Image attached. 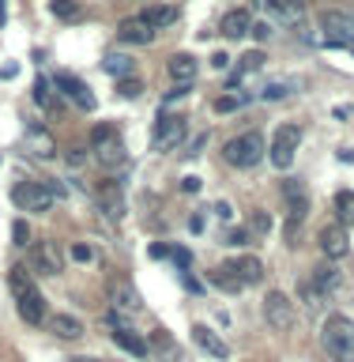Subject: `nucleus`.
<instances>
[{
	"instance_id": "ea45409f",
	"label": "nucleus",
	"mask_w": 354,
	"mask_h": 362,
	"mask_svg": "<svg viewBox=\"0 0 354 362\" xmlns=\"http://www.w3.org/2000/svg\"><path fill=\"white\" fill-rule=\"evenodd\" d=\"M170 257H174V264H177L181 272H185V268L192 264V253H189L185 245H174V249H170Z\"/></svg>"
},
{
	"instance_id": "393cba45",
	"label": "nucleus",
	"mask_w": 354,
	"mask_h": 362,
	"mask_svg": "<svg viewBox=\"0 0 354 362\" xmlns=\"http://www.w3.org/2000/svg\"><path fill=\"white\" fill-rule=\"evenodd\" d=\"M151 30H163L170 27V23H177V8H166V4H151V8H143V16H140Z\"/></svg>"
},
{
	"instance_id": "423d86ee",
	"label": "nucleus",
	"mask_w": 354,
	"mask_h": 362,
	"mask_svg": "<svg viewBox=\"0 0 354 362\" xmlns=\"http://www.w3.org/2000/svg\"><path fill=\"white\" fill-rule=\"evenodd\" d=\"M11 200H16L19 211H49L53 189L45 185V181H19V185L11 189Z\"/></svg>"
},
{
	"instance_id": "b1692460",
	"label": "nucleus",
	"mask_w": 354,
	"mask_h": 362,
	"mask_svg": "<svg viewBox=\"0 0 354 362\" xmlns=\"http://www.w3.org/2000/svg\"><path fill=\"white\" fill-rule=\"evenodd\" d=\"M226 38H245L249 30H253V19H249V11L245 8H237V11H230V16L223 19V27H219Z\"/></svg>"
},
{
	"instance_id": "2f4dec72",
	"label": "nucleus",
	"mask_w": 354,
	"mask_h": 362,
	"mask_svg": "<svg viewBox=\"0 0 354 362\" xmlns=\"http://www.w3.org/2000/svg\"><path fill=\"white\" fill-rule=\"evenodd\" d=\"M336 215H339V223H354V192L350 189L336 192Z\"/></svg>"
},
{
	"instance_id": "7c9ffc66",
	"label": "nucleus",
	"mask_w": 354,
	"mask_h": 362,
	"mask_svg": "<svg viewBox=\"0 0 354 362\" xmlns=\"http://www.w3.org/2000/svg\"><path fill=\"white\" fill-rule=\"evenodd\" d=\"M313 272H317L313 283H317V287H321L324 294H332V291L339 287V272H336L332 264H321V268H313Z\"/></svg>"
},
{
	"instance_id": "49530a36",
	"label": "nucleus",
	"mask_w": 354,
	"mask_h": 362,
	"mask_svg": "<svg viewBox=\"0 0 354 362\" xmlns=\"http://www.w3.org/2000/svg\"><path fill=\"white\" fill-rule=\"evenodd\" d=\"M211 64H215V68H230V57H226V53H215Z\"/></svg>"
},
{
	"instance_id": "7ed1b4c3",
	"label": "nucleus",
	"mask_w": 354,
	"mask_h": 362,
	"mask_svg": "<svg viewBox=\"0 0 354 362\" xmlns=\"http://www.w3.org/2000/svg\"><path fill=\"white\" fill-rule=\"evenodd\" d=\"M283 200H287V245H298L294 238H298V226L305 223V215H309V189L302 185L298 177H287L283 181Z\"/></svg>"
},
{
	"instance_id": "e433bc0d",
	"label": "nucleus",
	"mask_w": 354,
	"mask_h": 362,
	"mask_svg": "<svg viewBox=\"0 0 354 362\" xmlns=\"http://www.w3.org/2000/svg\"><path fill=\"white\" fill-rule=\"evenodd\" d=\"M140 79H129V76H124V79H117V95L121 98H136V95H140Z\"/></svg>"
},
{
	"instance_id": "3c124183",
	"label": "nucleus",
	"mask_w": 354,
	"mask_h": 362,
	"mask_svg": "<svg viewBox=\"0 0 354 362\" xmlns=\"http://www.w3.org/2000/svg\"><path fill=\"white\" fill-rule=\"evenodd\" d=\"M68 362H106V358H95V355H76V358H68Z\"/></svg>"
},
{
	"instance_id": "09e8293b",
	"label": "nucleus",
	"mask_w": 354,
	"mask_h": 362,
	"mask_svg": "<svg viewBox=\"0 0 354 362\" xmlns=\"http://www.w3.org/2000/svg\"><path fill=\"white\" fill-rule=\"evenodd\" d=\"M283 95H287V87H279V83L264 90V98H283Z\"/></svg>"
},
{
	"instance_id": "473e14b6",
	"label": "nucleus",
	"mask_w": 354,
	"mask_h": 362,
	"mask_svg": "<svg viewBox=\"0 0 354 362\" xmlns=\"http://www.w3.org/2000/svg\"><path fill=\"white\" fill-rule=\"evenodd\" d=\"M151 344H155L158 351H163L166 358H177V344L166 336V328H155V332H151Z\"/></svg>"
},
{
	"instance_id": "c85d7f7f",
	"label": "nucleus",
	"mask_w": 354,
	"mask_h": 362,
	"mask_svg": "<svg viewBox=\"0 0 354 362\" xmlns=\"http://www.w3.org/2000/svg\"><path fill=\"white\" fill-rule=\"evenodd\" d=\"M8 287H11V294H16V298H19V294H27V291L34 287V279H30V272H27V268H23V264H16V268H11V272H8Z\"/></svg>"
},
{
	"instance_id": "aec40b11",
	"label": "nucleus",
	"mask_w": 354,
	"mask_h": 362,
	"mask_svg": "<svg viewBox=\"0 0 354 362\" xmlns=\"http://www.w3.org/2000/svg\"><path fill=\"white\" fill-rule=\"evenodd\" d=\"M166 72H170V79H174V83H192V79H196V57L192 53H174L170 57V64H166Z\"/></svg>"
},
{
	"instance_id": "1a4fd4ad",
	"label": "nucleus",
	"mask_w": 354,
	"mask_h": 362,
	"mask_svg": "<svg viewBox=\"0 0 354 362\" xmlns=\"http://www.w3.org/2000/svg\"><path fill=\"white\" fill-rule=\"evenodd\" d=\"M324 45H354V19L343 11H321Z\"/></svg>"
},
{
	"instance_id": "de8ad7c7",
	"label": "nucleus",
	"mask_w": 354,
	"mask_h": 362,
	"mask_svg": "<svg viewBox=\"0 0 354 362\" xmlns=\"http://www.w3.org/2000/svg\"><path fill=\"white\" fill-rule=\"evenodd\" d=\"M189 230H192V234L203 230V215H192V219H189Z\"/></svg>"
},
{
	"instance_id": "a19ab883",
	"label": "nucleus",
	"mask_w": 354,
	"mask_h": 362,
	"mask_svg": "<svg viewBox=\"0 0 354 362\" xmlns=\"http://www.w3.org/2000/svg\"><path fill=\"white\" fill-rule=\"evenodd\" d=\"M249 238H253V234H249V226H237V230L226 234V245H249Z\"/></svg>"
},
{
	"instance_id": "412c9836",
	"label": "nucleus",
	"mask_w": 354,
	"mask_h": 362,
	"mask_svg": "<svg viewBox=\"0 0 354 362\" xmlns=\"http://www.w3.org/2000/svg\"><path fill=\"white\" fill-rule=\"evenodd\" d=\"M117 38L129 42V45H151L155 42V30L147 27L143 19H124L121 27H117Z\"/></svg>"
},
{
	"instance_id": "f03ea898",
	"label": "nucleus",
	"mask_w": 354,
	"mask_h": 362,
	"mask_svg": "<svg viewBox=\"0 0 354 362\" xmlns=\"http://www.w3.org/2000/svg\"><path fill=\"white\" fill-rule=\"evenodd\" d=\"M90 151H95V163L102 170H117L129 163V151H124V144L117 136V124H95L90 129Z\"/></svg>"
},
{
	"instance_id": "f257e3e1",
	"label": "nucleus",
	"mask_w": 354,
	"mask_h": 362,
	"mask_svg": "<svg viewBox=\"0 0 354 362\" xmlns=\"http://www.w3.org/2000/svg\"><path fill=\"white\" fill-rule=\"evenodd\" d=\"M321 344L336 362H354V321L347 313H332L321 325Z\"/></svg>"
},
{
	"instance_id": "bb28decb",
	"label": "nucleus",
	"mask_w": 354,
	"mask_h": 362,
	"mask_svg": "<svg viewBox=\"0 0 354 362\" xmlns=\"http://www.w3.org/2000/svg\"><path fill=\"white\" fill-rule=\"evenodd\" d=\"M324 298H328V294H324L321 287H317L313 279H302V283H298V302H302L309 313H317V310H321V302H324Z\"/></svg>"
},
{
	"instance_id": "2eb2a0df",
	"label": "nucleus",
	"mask_w": 354,
	"mask_h": 362,
	"mask_svg": "<svg viewBox=\"0 0 354 362\" xmlns=\"http://www.w3.org/2000/svg\"><path fill=\"white\" fill-rule=\"evenodd\" d=\"M110 336H113V344H117L121 351H129L132 358H147V355H151V347H147V339H143L140 332H132L129 325H117Z\"/></svg>"
},
{
	"instance_id": "f3484780",
	"label": "nucleus",
	"mask_w": 354,
	"mask_h": 362,
	"mask_svg": "<svg viewBox=\"0 0 354 362\" xmlns=\"http://www.w3.org/2000/svg\"><path fill=\"white\" fill-rule=\"evenodd\" d=\"M113 310H121V313H140V291L132 287L129 279H113Z\"/></svg>"
},
{
	"instance_id": "58836bf2",
	"label": "nucleus",
	"mask_w": 354,
	"mask_h": 362,
	"mask_svg": "<svg viewBox=\"0 0 354 362\" xmlns=\"http://www.w3.org/2000/svg\"><path fill=\"white\" fill-rule=\"evenodd\" d=\"M34 102L49 106V79H34Z\"/></svg>"
},
{
	"instance_id": "f704fd0d",
	"label": "nucleus",
	"mask_w": 354,
	"mask_h": 362,
	"mask_svg": "<svg viewBox=\"0 0 354 362\" xmlns=\"http://www.w3.org/2000/svg\"><path fill=\"white\" fill-rule=\"evenodd\" d=\"M271 230V215L268 211H253L249 215V234H268Z\"/></svg>"
},
{
	"instance_id": "864d4df0",
	"label": "nucleus",
	"mask_w": 354,
	"mask_h": 362,
	"mask_svg": "<svg viewBox=\"0 0 354 362\" xmlns=\"http://www.w3.org/2000/svg\"><path fill=\"white\" fill-rule=\"evenodd\" d=\"M8 19V11H4V0H0V23H4Z\"/></svg>"
},
{
	"instance_id": "6ab92c4d",
	"label": "nucleus",
	"mask_w": 354,
	"mask_h": 362,
	"mask_svg": "<svg viewBox=\"0 0 354 362\" xmlns=\"http://www.w3.org/2000/svg\"><path fill=\"white\" fill-rule=\"evenodd\" d=\"M16 310H19V317H23L27 325H42V321H45V298H42L34 287L16 298Z\"/></svg>"
},
{
	"instance_id": "c03bdc74",
	"label": "nucleus",
	"mask_w": 354,
	"mask_h": 362,
	"mask_svg": "<svg viewBox=\"0 0 354 362\" xmlns=\"http://www.w3.org/2000/svg\"><path fill=\"white\" fill-rule=\"evenodd\" d=\"M181 189H185V192H200V177H185V181H181Z\"/></svg>"
},
{
	"instance_id": "4be33fe9",
	"label": "nucleus",
	"mask_w": 354,
	"mask_h": 362,
	"mask_svg": "<svg viewBox=\"0 0 354 362\" xmlns=\"http://www.w3.org/2000/svg\"><path fill=\"white\" fill-rule=\"evenodd\" d=\"M49 328H53L57 339H79V336L87 332L83 321H79V317H72V313H57L53 321H49Z\"/></svg>"
},
{
	"instance_id": "a878e982",
	"label": "nucleus",
	"mask_w": 354,
	"mask_h": 362,
	"mask_svg": "<svg viewBox=\"0 0 354 362\" xmlns=\"http://www.w3.org/2000/svg\"><path fill=\"white\" fill-rule=\"evenodd\" d=\"M230 264H234L237 276H242L245 287H249V283H260V279H264V264H260L256 257H242V260H230Z\"/></svg>"
},
{
	"instance_id": "a211bd4d",
	"label": "nucleus",
	"mask_w": 354,
	"mask_h": 362,
	"mask_svg": "<svg viewBox=\"0 0 354 362\" xmlns=\"http://www.w3.org/2000/svg\"><path fill=\"white\" fill-rule=\"evenodd\" d=\"M192 344H196L203 355H211V358H230V347H226L208 325H196V328H192Z\"/></svg>"
},
{
	"instance_id": "4c0bfd02",
	"label": "nucleus",
	"mask_w": 354,
	"mask_h": 362,
	"mask_svg": "<svg viewBox=\"0 0 354 362\" xmlns=\"http://www.w3.org/2000/svg\"><path fill=\"white\" fill-rule=\"evenodd\" d=\"M11 242H16V245H27V242H30V226H27V219H16V223H11Z\"/></svg>"
},
{
	"instance_id": "6e6552de",
	"label": "nucleus",
	"mask_w": 354,
	"mask_h": 362,
	"mask_svg": "<svg viewBox=\"0 0 354 362\" xmlns=\"http://www.w3.org/2000/svg\"><path fill=\"white\" fill-rule=\"evenodd\" d=\"M185 132H189V124H185V117H174V113H163L158 117V124H155V151H174V147L185 140Z\"/></svg>"
},
{
	"instance_id": "9b49d317",
	"label": "nucleus",
	"mask_w": 354,
	"mask_h": 362,
	"mask_svg": "<svg viewBox=\"0 0 354 362\" xmlns=\"http://www.w3.org/2000/svg\"><path fill=\"white\" fill-rule=\"evenodd\" d=\"M53 87L61 90V95H64L68 102H76L79 110H95V106H98V102H95V95H90V87H87L79 76H72V72H57Z\"/></svg>"
},
{
	"instance_id": "0eeeda50",
	"label": "nucleus",
	"mask_w": 354,
	"mask_h": 362,
	"mask_svg": "<svg viewBox=\"0 0 354 362\" xmlns=\"http://www.w3.org/2000/svg\"><path fill=\"white\" fill-rule=\"evenodd\" d=\"M264 321L276 328V332H290L294 328V302L283 291H268L264 294Z\"/></svg>"
},
{
	"instance_id": "39448f33",
	"label": "nucleus",
	"mask_w": 354,
	"mask_h": 362,
	"mask_svg": "<svg viewBox=\"0 0 354 362\" xmlns=\"http://www.w3.org/2000/svg\"><path fill=\"white\" fill-rule=\"evenodd\" d=\"M298 144H302V129L298 124H279L276 136H271V166H279V170H290L294 163V155H298Z\"/></svg>"
},
{
	"instance_id": "cd10ccee",
	"label": "nucleus",
	"mask_w": 354,
	"mask_h": 362,
	"mask_svg": "<svg viewBox=\"0 0 354 362\" xmlns=\"http://www.w3.org/2000/svg\"><path fill=\"white\" fill-rule=\"evenodd\" d=\"M49 11H53V16L61 19V23H76V19H83V8H79L76 0H53Z\"/></svg>"
},
{
	"instance_id": "37998d69",
	"label": "nucleus",
	"mask_w": 354,
	"mask_h": 362,
	"mask_svg": "<svg viewBox=\"0 0 354 362\" xmlns=\"http://www.w3.org/2000/svg\"><path fill=\"white\" fill-rule=\"evenodd\" d=\"M83 147H68V163H72V166H83Z\"/></svg>"
},
{
	"instance_id": "20e7f679",
	"label": "nucleus",
	"mask_w": 354,
	"mask_h": 362,
	"mask_svg": "<svg viewBox=\"0 0 354 362\" xmlns=\"http://www.w3.org/2000/svg\"><path fill=\"white\" fill-rule=\"evenodd\" d=\"M264 136L260 132H242V136H234V140H226V147H223V158L230 166H256L260 158H264Z\"/></svg>"
},
{
	"instance_id": "f8f14e48",
	"label": "nucleus",
	"mask_w": 354,
	"mask_h": 362,
	"mask_svg": "<svg viewBox=\"0 0 354 362\" xmlns=\"http://www.w3.org/2000/svg\"><path fill=\"white\" fill-rule=\"evenodd\" d=\"M317 242H321V253H324L328 260H343V257L350 253V242H347L343 223H328V226H321Z\"/></svg>"
},
{
	"instance_id": "5701e85b",
	"label": "nucleus",
	"mask_w": 354,
	"mask_h": 362,
	"mask_svg": "<svg viewBox=\"0 0 354 362\" xmlns=\"http://www.w3.org/2000/svg\"><path fill=\"white\" fill-rule=\"evenodd\" d=\"M208 283H215V287H219V291H226V294H237V291L245 287V283H242V276L234 272V264H219L215 272H208Z\"/></svg>"
},
{
	"instance_id": "dca6fc26",
	"label": "nucleus",
	"mask_w": 354,
	"mask_h": 362,
	"mask_svg": "<svg viewBox=\"0 0 354 362\" xmlns=\"http://www.w3.org/2000/svg\"><path fill=\"white\" fill-rule=\"evenodd\" d=\"M23 140H27V151L34 158H53L57 155V140L42 129V124H27V136H23Z\"/></svg>"
},
{
	"instance_id": "ddd939ff",
	"label": "nucleus",
	"mask_w": 354,
	"mask_h": 362,
	"mask_svg": "<svg viewBox=\"0 0 354 362\" xmlns=\"http://www.w3.org/2000/svg\"><path fill=\"white\" fill-rule=\"evenodd\" d=\"M256 4L264 8L271 19L290 23V27H298V23L305 19V4H302V0H256Z\"/></svg>"
},
{
	"instance_id": "9d476101",
	"label": "nucleus",
	"mask_w": 354,
	"mask_h": 362,
	"mask_svg": "<svg viewBox=\"0 0 354 362\" xmlns=\"http://www.w3.org/2000/svg\"><path fill=\"white\" fill-rule=\"evenodd\" d=\"M30 264L34 272H42V276H61L64 268V253L57 242H34L30 245Z\"/></svg>"
},
{
	"instance_id": "c756f323",
	"label": "nucleus",
	"mask_w": 354,
	"mask_h": 362,
	"mask_svg": "<svg viewBox=\"0 0 354 362\" xmlns=\"http://www.w3.org/2000/svg\"><path fill=\"white\" fill-rule=\"evenodd\" d=\"M102 68H106L110 76L124 79V76L132 72V57H124V53H106V61H102Z\"/></svg>"
},
{
	"instance_id": "c9c22d12",
	"label": "nucleus",
	"mask_w": 354,
	"mask_h": 362,
	"mask_svg": "<svg viewBox=\"0 0 354 362\" xmlns=\"http://www.w3.org/2000/svg\"><path fill=\"white\" fill-rule=\"evenodd\" d=\"M95 257L98 253H95V245H90V242H76L72 245V260H79V264H90Z\"/></svg>"
},
{
	"instance_id": "a18cd8bd",
	"label": "nucleus",
	"mask_w": 354,
	"mask_h": 362,
	"mask_svg": "<svg viewBox=\"0 0 354 362\" xmlns=\"http://www.w3.org/2000/svg\"><path fill=\"white\" fill-rule=\"evenodd\" d=\"M215 215H219V219H234V211H230V204H215Z\"/></svg>"
},
{
	"instance_id": "4468645a",
	"label": "nucleus",
	"mask_w": 354,
	"mask_h": 362,
	"mask_svg": "<svg viewBox=\"0 0 354 362\" xmlns=\"http://www.w3.org/2000/svg\"><path fill=\"white\" fill-rule=\"evenodd\" d=\"M95 200H98V208L110 215V219H121L124 215V197H121V189H117V181H98V189H95Z\"/></svg>"
},
{
	"instance_id": "79ce46f5",
	"label": "nucleus",
	"mask_w": 354,
	"mask_h": 362,
	"mask_svg": "<svg viewBox=\"0 0 354 362\" xmlns=\"http://www.w3.org/2000/svg\"><path fill=\"white\" fill-rule=\"evenodd\" d=\"M249 34H253L256 42H268V38H271V27H268V23H256V27L249 30Z\"/></svg>"
},
{
	"instance_id": "603ef678",
	"label": "nucleus",
	"mask_w": 354,
	"mask_h": 362,
	"mask_svg": "<svg viewBox=\"0 0 354 362\" xmlns=\"http://www.w3.org/2000/svg\"><path fill=\"white\" fill-rule=\"evenodd\" d=\"M339 163H354V151H350V147H343V151H339Z\"/></svg>"
},
{
	"instance_id": "72a5a7b5",
	"label": "nucleus",
	"mask_w": 354,
	"mask_h": 362,
	"mask_svg": "<svg viewBox=\"0 0 354 362\" xmlns=\"http://www.w3.org/2000/svg\"><path fill=\"white\" fill-rule=\"evenodd\" d=\"M245 106V95H223V98H215V113H234V110H242Z\"/></svg>"
},
{
	"instance_id": "8fccbe9b",
	"label": "nucleus",
	"mask_w": 354,
	"mask_h": 362,
	"mask_svg": "<svg viewBox=\"0 0 354 362\" xmlns=\"http://www.w3.org/2000/svg\"><path fill=\"white\" fill-rule=\"evenodd\" d=\"M151 257L163 260V257H170V249H166V245H151Z\"/></svg>"
}]
</instances>
